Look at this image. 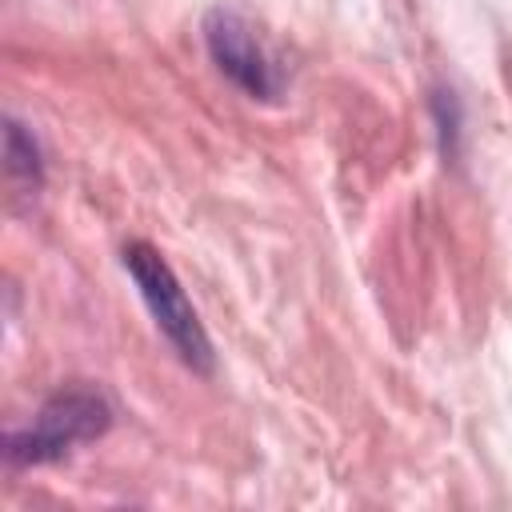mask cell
Returning a JSON list of instances; mask_svg holds the SVG:
<instances>
[{
  "label": "cell",
  "mask_w": 512,
  "mask_h": 512,
  "mask_svg": "<svg viewBox=\"0 0 512 512\" xmlns=\"http://www.w3.org/2000/svg\"><path fill=\"white\" fill-rule=\"evenodd\" d=\"M212 48H216L220 64H224L236 80H244L248 88H264V64H260V52L248 44L244 28H236L232 16H224L220 28L212 32Z\"/></svg>",
  "instance_id": "cell-2"
},
{
  "label": "cell",
  "mask_w": 512,
  "mask_h": 512,
  "mask_svg": "<svg viewBox=\"0 0 512 512\" xmlns=\"http://www.w3.org/2000/svg\"><path fill=\"white\" fill-rule=\"evenodd\" d=\"M124 264H128V272L136 276V284L144 288V300L152 304L156 324L168 332V340L180 348V356H184L188 364H196V368H208V364H212L208 340H204V332H200V324H196V312L188 308L184 292L176 288L168 264H164L148 244H132V248L124 252Z\"/></svg>",
  "instance_id": "cell-1"
}]
</instances>
